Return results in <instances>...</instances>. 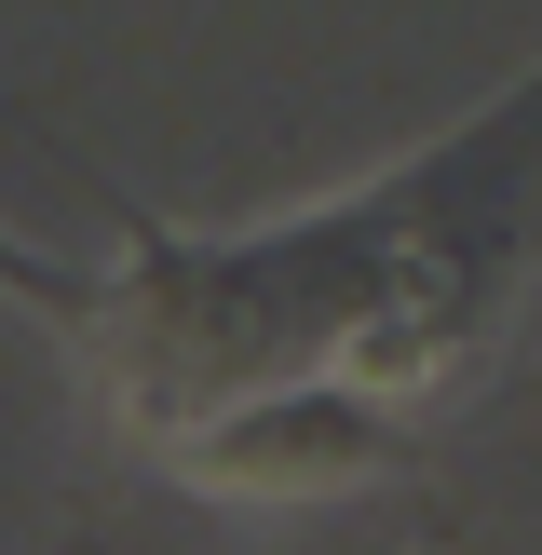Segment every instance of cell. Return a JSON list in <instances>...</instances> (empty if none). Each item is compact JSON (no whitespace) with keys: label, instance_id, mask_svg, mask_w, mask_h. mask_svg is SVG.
<instances>
[{"label":"cell","instance_id":"cell-1","mask_svg":"<svg viewBox=\"0 0 542 555\" xmlns=\"http://www.w3.org/2000/svg\"><path fill=\"white\" fill-rule=\"evenodd\" d=\"M366 461H379V434L352 421V406L298 393V406H258V421L204 434V448H190V475H217V488H352Z\"/></svg>","mask_w":542,"mask_h":555}]
</instances>
